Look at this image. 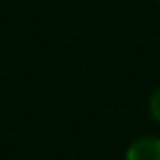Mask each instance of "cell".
Segmentation results:
<instances>
[{
  "label": "cell",
  "mask_w": 160,
  "mask_h": 160,
  "mask_svg": "<svg viewBox=\"0 0 160 160\" xmlns=\"http://www.w3.org/2000/svg\"><path fill=\"white\" fill-rule=\"evenodd\" d=\"M147 112H149V118L160 127V86H156L149 97H147Z\"/></svg>",
  "instance_id": "7a4b0ae2"
},
{
  "label": "cell",
  "mask_w": 160,
  "mask_h": 160,
  "mask_svg": "<svg viewBox=\"0 0 160 160\" xmlns=\"http://www.w3.org/2000/svg\"><path fill=\"white\" fill-rule=\"evenodd\" d=\"M123 160H160V136L145 134L134 138L125 147Z\"/></svg>",
  "instance_id": "6da1fadb"
},
{
  "label": "cell",
  "mask_w": 160,
  "mask_h": 160,
  "mask_svg": "<svg viewBox=\"0 0 160 160\" xmlns=\"http://www.w3.org/2000/svg\"><path fill=\"white\" fill-rule=\"evenodd\" d=\"M156 2H158V5H160V0H156Z\"/></svg>",
  "instance_id": "3957f363"
}]
</instances>
